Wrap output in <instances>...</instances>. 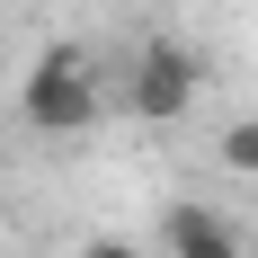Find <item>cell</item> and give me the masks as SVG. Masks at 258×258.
I'll use <instances>...</instances> for the list:
<instances>
[{
	"instance_id": "1",
	"label": "cell",
	"mask_w": 258,
	"mask_h": 258,
	"mask_svg": "<svg viewBox=\"0 0 258 258\" xmlns=\"http://www.w3.org/2000/svg\"><path fill=\"white\" fill-rule=\"evenodd\" d=\"M18 107H27L36 134H89V116H98V72H89V53H72V45L36 53Z\"/></svg>"
},
{
	"instance_id": "2",
	"label": "cell",
	"mask_w": 258,
	"mask_h": 258,
	"mask_svg": "<svg viewBox=\"0 0 258 258\" xmlns=\"http://www.w3.org/2000/svg\"><path fill=\"white\" fill-rule=\"evenodd\" d=\"M196 89H205V62L187 45H143V62H134V116H152V125H169V116H187L196 107Z\"/></svg>"
},
{
	"instance_id": "3",
	"label": "cell",
	"mask_w": 258,
	"mask_h": 258,
	"mask_svg": "<svg viewBox=\"0 0 258 258\" xmlns=\"http://www.w3.org/2000/svg\"><path fill=\"white\" fill-rule=\"evenodd\" d=\"M160 249L169 258H240V232L214 205H169L160 214Z\"/></svg>"
},
{
	"instance_id": "4",
	"label": "cell",
	"mask_w": 258,
	"mask_h": 258,
	"mask_svg": "<svg viewBox=\"0 0 258 258\" xmlns=\"http://www.w3.org/2000/svg\"><path fill=\"white\" fill-rule=\"evenodd\" d=\"M214 160H223V169H240V178H258V116H240V125H223V143H214Z\"/></svg>"
},
{
	"instance_id": "5",
	"label": "cell",
	"mask_w": 258,
	"mask_h": 258,
	"mask_svg": "<svg viewBox=\"0 0 258 258\" xmlns=\"http://www.w3.org/2000/svg\"><path fill=\"white\" fill-rule=\"evenodd\" d=\"M80 258H134V249H125V240H89Z\"/></svg>"
}]
</instances>
